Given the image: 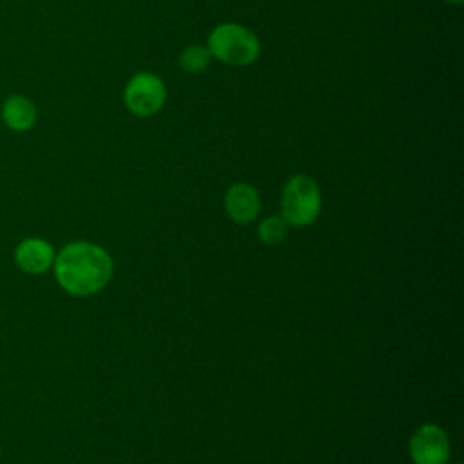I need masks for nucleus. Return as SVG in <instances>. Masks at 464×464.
Listing matches in <instances>:
<instances>
[{
    "instance_id": "obj_10",
    "label": "nucleus",
    "mask_w": 464,
    "mask_h": 464,
    "mask_svg": "<svg viewBox=\"0 0 464 464\" xmlns=\"http://www.w3.org/2000/svg\"><path fill=\"white\" fill-rule=\"evenodd\" d=\"M288 223L279 216H268L265 218L257 227V236L265 245H277L286 236Z\"/></svg>"
},
{
    "instance_id": "obj_1",
    "label": "nucleus",
    "mask_w": 464,
    "mask_h": 464,
    "mask_svg": "<svg viewBox=\"0 0 464 464\" xmlns=\"http://www.w3.org/2000/svg\"><path fill=\"white\" fill-rule=\"evenodd\" d=\"M58 285L71 295L85 297L100 292L112 277V259L105 248L89 241L67 243L54 256Z\"/></svg>"
},
{
    "instance_id": "obj_6",
    "label": "nucleus",
    "mask_w": 464,
    "mask_h": 464,
    "mask_svg": "<svg viewBox=\"0 0 464 464\" xmlns=\"http://www.w3.org/2000/svg\"><path fill=\"white\" fill-rule=\"evenodd\" d=\"M259 208H261L259 194L250 183L239 181V183H234L227 188V192H225V210H227V216L232 221H236L239 225L250 223L257 218Z\"/></svg>"
},
{
    "instance_id": "obj_7",
    "label": "nucleus",
    "mask_w": 464,
    "mask_h": 464,
    "mask_svg": "<svg viewBox=\"0 0 464 464\" xmlns=\"http://www.w3.org/2000/svg\"><path fill=\"white\" fill-rule=\"evenodd\" d=\"M54 248L42 237H25L14 250V261L20 270L27 274H44L54 263Z\"/></svg>"
},
{
    "instance_id": "obj_4",
    "label": "nucleus",
    "mask_w": 464,
    "mask_h": 464,
    "mask_svg": "<svg viewBox=\"0 0 464 464\" xmlns=\"http://www.w3.org/2000/svg\"><path fill=\"white\" fill-rule=\"evenodd\" d=\"M167 100L165 82L149 71H140L125 83L123 103L138 118H149L161 111Z\"/></svg>"
},
{
    "instance_id": "obj_9",
    "label": "nucleus",
    "mask_w": 464,
    "mask_h": 464,
    "mask_svg": "<svg viewBox=\"0 0 464 464\" xmlns=\"http://www.w3.org/2000/svg\"><path fill=\"white\" fill-rule=\"evenodd\" d=\"M212 62V54L208 51L207 45H199V44H192L183 47V51L178 56V63L185 72L190 74H198L203 72Z\"/></svg>"
},
{
    "instance_id": "obj_11",
    "label": "nucleus",
    "mask_w": 464,
    "mask_h": 464,
    "mask_svg": "<svg viewBox=\"0 0 464 464\" xmlns=\"http://www.w3.org/2000/svg\"><path fill=\"white\" fill-rule=\"evenodd\" d=\"M446 2H448V4H457V5L462 4V0H446Z\"/></svg>"
},
{
    "instance_id": "obj_2",
    "label": "nucleus",
    "mask_w": 464,
    "mask_h": 464,
    "mask_svg": "<svg viewBox=\"0 0 464 464\" xmlns=\"http://www.w3.org/2000/svg\"><path fill=\"white\" fill-rule=\"evenodd\" d=\"M212 58L232 67H245L257 60L261 44L252 29L236 22L218 24L207 38Z\"/></svg>"
},
{
    "instance_id": "obj_8",
    "label": "nucleus",
    "mask_w": 464,
    "mask_h": 464,
    "mask_svg": "<svg viewBox=\"0 0 464 464\" xmlns=\"http://www.w3.org/2000/svg\"><path fill=\"white\" fill-rule=\"evenodd\" d=\"M2 121L13 132H25L36 123V105L24 94H11L4 100L0 109Z\"/></svg>"
},
{
    "instance_id": "obj_3",
    "label": "nucleus",
    "mask_w": 464,
    "mask_h": 464,
    "mask_svg": "<svg viewBox=\"0 0 464 464\" xmlns=\"http://www.w3.org/2000/svg\"><path fill=\"white\" fill-rule=\"evenodd\" d=\"M283 219L292 227L312 225L321 212V190L317 183L304 174L286 179L281 194Z\"/></svg>"
},
{
    "instance_id": "obj_5",
    "label": "nucleus",
    "mask_w": 464,
    "mask_h": 464,
    "mask_svg": "<svg viewBox=\"0 0 464 464\" xmlns=\"http://www.w3.org/2000/svg\"><path fill=\"white\" fill-rule=\"evenodd\" d=\"M410 457L415 464H446L450 439L437 424L419 426L410 439Z\"/></svg>"
}]
</instances>
